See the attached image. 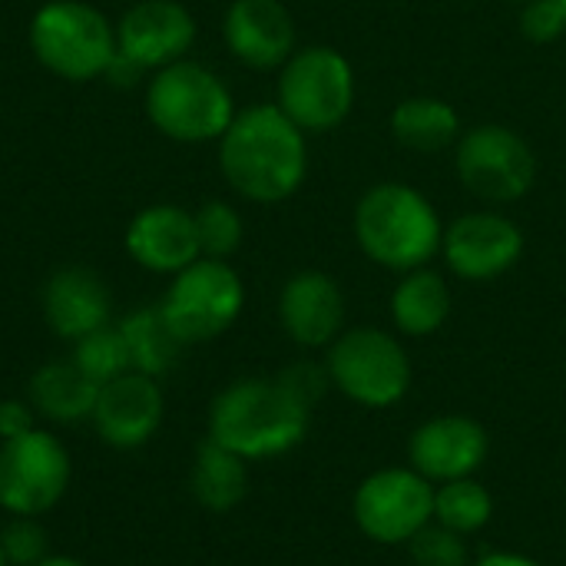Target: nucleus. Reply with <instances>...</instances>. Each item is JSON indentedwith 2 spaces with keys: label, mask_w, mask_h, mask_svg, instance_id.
I'll return each instance as SVG.
<instances>
[{
  "label": "nucleus",
  "mask_w": 566,
  "mask_h": 566,
  "mask_svg": "<svg viewBox=\"0 0 566 566\" xmlns=\"http://www.w3.org/2000/svg\"><path fill=\"white\" fill-rule=\"evenodd\" d=\"M408 551L415 566H471L464 537L434 521L408 541Z\"/></svg>",
  "instance_id": "obj_28"
},
{
  "label": "nucleus",
  "mask_w": 566,
  "mask_h": 566,
  "mask_svg": "<svg viewBox=\"0 0 566 566\" xmlns=\"http://www.w3.org/2000/svg\"><path fill=\"white\" fill-rule=\"evenodd\" d=\"M245 305L242 279L226 259H196L172 275L159 312L182 345L212 342L229 332Z\"/></svg>",
  "instance_id": "obj_6"
},
{
  "label": "nucleus",
  "mask_w": 566,
  "mask_h": 566,
  "mask_svg": "<svg viewBox=\"0 0 566 566\" xmlns=\"http://www.w3.org/2000/svg\"><path fill=\"white\" fill-rule=\"evenodd\" d=\"M0 566H10L7 564V557H3V547H0Z\"/></svg>",
  "instance_id": "obj_35"
},
{
  "label": "nucleus",
  "mask_w": 566,
  "mask_h": 566,
  "mask_svg": "<svg viewBox=\"0 0 566 566\" xmlns=\"http://www.w3.org/2000/svg\"><path fill=\"white\" fill-rule=\"evenodd\" d=\"M355 239L371 262L415 272L438 255L444 232L434 206L421 192L401 182H381L355 209Z\"/></svg>",
  "instance_id": "obj_3"
},
{
  "label": "nucleus",
  "mask_w": 566,
  "mask_h": 566,
  "mask_svg": "<svg viewBox=\"0 0 566 566\" xmlns=\"http://www.w3.org/2000/svg\"><path fill=\"white\" fill-rule=\"evenodd\" d=\"M126 252L146 272L156 275L182 272L186 265L202 259L196 216L169 202L146 206L143 212H136V219L126 229Z\"/></svg>",
  "instance_id": "obj_16"
},
{
  "label": "nucleus",
  "mask_w": 566,
  "mask_h": 566,
  "mask_svg": "<svg viewBox=\"0 0 566 566\" xmlns=\"http://www.w3.org/2000/svg\"><path fill=\"white\" fill-rule=\"evenodd\" d=\"M70 361L93 381V385H106L126 371H133L129 365V348L126 338L119 332V325H103L90 335H83L80 342H73V355Z\"/></svg>",
  "instance_id": "obj_26"
},
{
  "label": "nucleus",
  "mask_w": 566,
  "mask_h": 566,
  "mask_svg": "<svg viewBox=\"0 0 566 566\" xmlns=\"http://www.w3.org/2000/svg\"><path fill=\"white\" fill-rule=\"evenodd\" d=\"M355 106V70L332 46L292 53L279 76V109L302 133H325L345 123Z\"/></svg>",
  "instance_id": "obj_8"
},
{
  "label": "nucleus",
  "mask_w": 566,
  "mask_h": 566,
  "mask_svg": "<svg viewBox=\"0 0 566 566\" xmlns=\"http://www.w3.org/2000/svg\"><path fill=\"white\" fill-rule=\"evenodd\" d=\"M521 30L534 43H551L566 30L564 10L557 7V0H531L521 13Z\"/></svg>",
  "instance_id": "obj_30"
},
{
  "label": "nucleus",
  "mask_w": 566,
  "mask_h": 566,
  "mask_svg": "<svg viewBox=\"0 0 566 566\" xmlns=\"http://www.w3.org/2000/svg\"><path fill=\"white\" fill-rule=\"evenodd\" d=\"M99 385H93L73 361H50L30 378V405L53 424L90 421Z\"/></svg>",
  "instance_id": "obj_20"
},
{
  "label": "nucleus",
  "mask_w": 566,
  "mask_h": 566,
  "mask_svg": "<svg viewBox=\"0 0 566 566\" xmlns=\"http://www.w3.org/2000/svg\"><path fill=\"white\" fill-rule=\"evenodd\" d=\"M355 524L375 544H408L434 521V484L415 468H385L355 491Z\"/></svg>",
  "instance_id": "obj_10"
},
{
  "label": "nucleus",
  "mask_w": 566,
  "mask_h": 566,
  "mask_svg": "<svg viewBox=\"0 0 566 566\" xmlns=\"http://www.w3.org/2000/svg\"><path fill=\"white\" fill-rule=\"evenodd\" d=\"M557 7H560V10H564V17H566V0H557Z\"/></svg>",
  "instance_id": "obj_36"
},
{
  "label": "nucleus",
  "mask_w": 566,
  "mask_h": 566,
  "mask_svg": "<svg viewBox=\"0 0 566 566\" xmlns=\"http://www.w3.org/2000/svg\"><path fill=\"white\" fill-rule=\"evenodd\" d=\"M219 169L226 182L252 202H282L305 182V133L272 103L235 113L219 139Z\"/></svg>",
  "instance_id": "obj_1"
},
{
  "label": "nucleus",
  "mask_w": 566,
  "mask_h": 566,
  "mask_svg": "<svg viewBox=\"0 0 566 566\" xmlns=\"http://www.w3.org/2000/svg\"><path fill=\"white\" fill-rule=\"evenodd\" d=\"M461 182L488 202H517L537 182V156L524 136L507 126H474L458 143Z\"/></svg>",
  "instance_id": "obj_11"
},
{
  "label": "nucleus",
  "mask_w": 566,
  "mask_h": 566,
  "mask_svg": "<svg viewBox=\"0 0 566 566\" xmlns=\"http://www.w3.org/2000/svg\"><path fill=\"white\" fill-rule=\"evenodd\" d=\"M312 408L279 378H239L209 408V441L242 461H265L302 444Z\"/></svg>",
  "instance_id": "obj_2"
},
{
  "label": "nucleus",
  "mask_w": 566,
  "mask_h": 566,
  "mask_svg": "<svg viewBox=\"0 0 566 566\" xmlns=\"http://www.w3.org/2000/svg\"><path fill=\"white\" fill-rule=\"evenodd\" d=\"M249 461H242L239 454L226 451L216 441H202L192 461V474H189V488L192 497L199 501V507L212 511V514H229L235 511L245 494H249Z\"/></svg>",
  "instance_id": "obj_21"
},
{
  "label": "nucleus",
  "mask_w": 566,
  "mask_h": 566,
  "mask_svg": "<svg viewBox=\"0 0 566 566\" xmlns=\"http://www.w3.org/2000/svg\"><path fill=\"white\" fill-rule=\"evenodd\" d=\"M196 43V17L179 0H139L116 23V53L143 70L186 60Z\"/></svg>",
  "instance_id": "obj_13"
},
{
  "label": "nucleus",
  "mask_w": 566,
  "mask_h": 566,
  "mask_svg": "<svg viewBox=\"0 0 566 566\" xmlns=\"http://www.w3.org/2000/svg\"><path fill=\"white\" fill-rule=\"evenodd\" d=\"M73 458L60 438L33 428L0 441V511L10 517H43L70 491Z\"/></svg>",
  "instance_id": "obj_9"
},
{
  "label": "nucleus",
  "mask_w": 566,
  "mask_h": 566,
  "mask_svg": "<svg viewBox=\"0 0 566 566\" xmlns=\"http://www.w3.org/2000/svg\"><path fill=\"white\" fill-rule=\"evenodd\" d=\"M391 133L401 146L418 153L444 149L458 139L461 119L451 103L438 96H411L395 106L391 113Z\"/></svg>",
  "instance_id": "obj_23"
},
{
  "label": "nucleus",
  "mask_w": 566,
  "mask_h": 566,
  "mask_svg": "<svg viewBox=\"0 0 566 566\" xmlns=\"http://www.w3.org/2000/svg\"><path fill=\"white\" fill-rule=\"evenodd\" d=\"M521 3H531V0H521Z\"/></svg>",
  "instance_id": "obj_37"
},
{
  "label": "nucleus",
  "mask_w": 566,
  "mask_h": 566,
  "mask_svg": "<svg viewBox=\"0 0 566 566\" xmlns=\"http://www.w3.org/2000/svg\"><path fill=\"white\" fill-rule=\"evenodd\" d=\"M119 332L126 338L133 371H143L149 378H163L166 371H172V365L179 361V352L186 348L166 325L159 305H146L126 315L119 322Z\"/></svg>",
  "instance_id": "obj_24"
},
{
  "label": "nucleus",
  "mask_w": 566,
  "mask_h": 566,
  "mask_svg": "<svg viewBox=\"0 0 566 566\" xmlns=\"http://www.w3.org/2000/svg\"><path fill=\"white\" fill-rule=\"evenodd\" d=\"M109 289L83 265H66L43 285V318L66 342H80L109 325Z\"/></svg>",
  "instance_id": "obj_19"
},
{
  "label": "nucleus",
  "mask_w": 566,
  "mask_h": 566,
  "mask_svg": "<svg viewBox=\"0 0 566 566\" xmlns=\"http://www.w3.org/2000/svg\"><path fill=\"white\" fill-rule=\"evenodd\" d=\"M229 53L252 70H275L295 53V20L279 0H235L226 10Z\"/></svg>",
  "instance_id": "obj_17"
},
{
  "label": "nucleus",
  "mask_w": 566,
  "mask_h": 566,
  "mask_svg": "<svg viewBox=\"0 0 566 566\" xmlns=\"http://www.w3.org/2000/svg\"><path fill=\"white\" fill-rule=\"evenodd\" d=\"M279 381H282L302 405L312 408V405L325 395V388H328V371L318 368V365H312V361H302V365H292L289 371H282Z\"/></svg>",
  "instance_id": "obj_31"
},
{
  "label": "nucleus",
  "mask_w": 566,
  "mask_h": 566,
  "mask_svg": "<svg viewBox=\"0 0 566 566\" xmlns=\"http://www.w3.org/2000/svg\"><path fill=\"white\" fill-rule=\"evenodd\" d=\"M451 315V292L444 279L431 269H415L405 272L391 295V318L401 335L408 338H424L434 335Z\"/></svg>",
  "instance_id": "obj_22"
},
{
  "label": "nucleus",
  "mask_w": 566,
  "mask_h": 566,
  "mask_svg": "<svg viewBox=\"0 0 566 566\" xmlns=\"http://www.w3.org/2000/svg\"><path fill=\"white\" fill-rule=\"evenodd\" d=\"M30 50L60 80L86 83L116 60V27L86 0H50L30 20Z\"/></svg>",
  "instance_id": "obj_5"
},
{
  "label": "nucleus",
  "mask_w": 566,
  "mask_h": 566,
  "mask_svg": "<svg viewBox=\"0 0 566 566\" xmlns=\"http://www.w3.org/2000/svg\"><path fill=\"white\" fill-rule=\"evenodd\" d=\"M149 123L176 143H209L222 139L235 119V103L229 86L202 63L179 60L163 70L146 86Z\"/></svg>",
  "instance_id": "obj_4"
},
{
  "label": "nucleus",
  "mask_w": 566,
  "mask_h": 566,
  "mask_svg": "<svg viewBox=\"0 0 566 566\" xmlns=\"http://www.w3.org/2000/svg\"><path fill=\"white\" fill-rule=\"evenodd\" d=\"M279 318L285 335L302 348H325L342 335L345 295L325 272H298L279 295Z\"/></svg>",
  "instance_id": "obj_18"
},
{
  "label": "nucleus",
  "mask_w": 566,
  "mask_h": 566,
  "mask_svg": "<svg viewBox=\"0 0 566 566\" xmlns=\"http://www.w3.org/2000/svg\"><path fill=\"white\" fill-rule=\"evenodd\" d=\"M474 566H541L531 557H521V554H488L481 557Z\"/></svg>",
  "instance_id": "obj_33"
},
{
  "label": "nucleus",
  "mask_w": 566,
  "mask_h": 566,
  "mask_svg": "<svg viewBox=\"0 0 566 566\" xmlns=\"http://www.w3.org/2000/svg\"><path fill=\"white\" fill-rule=\"evenodd\" d=\"M36 411L30 401H20V398H7L0 401V441H10V438H20L27 431L36 428Z\"/></svg>",
  "instance_id": "obj_32"
},
{
  "label": "nucleus",
  "mask_w": 566,
  "mask_h": 566,
  "mask_svg": "<svg viewBox=\"0 0 566 566\" xmlns=\"http://www.w3.org/2000/svg\"><path fill=\"white\" fill-rule=\"evenodd\" d=\"M491 514H494V501L488 488L478 484L474 478H461V481H448L434 488V524L461 537L484 531Z\"/></svg>",
  "instance_id": "obj_25"
},
{
  "label": "nucleus",
  "mask_w": 566,
  "mask_h": 566,
  "mask_svg": "<svg viewBox=\"0 0 566 566\" xmlns=\"http://www.w3.org/2000/svg\"><path fill=\"white\" fill-rule=\"evenodd\" d=\"M196 232L206 259H229L242 245V219L229 202H206L196 212Z\"/></svg>",
  "instance_id": "obj_27"
},
{
  "label": "nucleus",
  "mask_w": 566,
  "mask_h": 566,
  "mask_svg": "<svg viewBox=\"0 0 566 566\" xmlns=\"http://www.w3.org/2000/svg\"><path fill=\"white\" fill-rule=\"evenodd\" d=\"M328 381L361 408H391L411 388V361L398 338L381 328L342 332L325 361Z\"/></svg>",
  "instance_id": "obj_7"
},
{
  "label": "nucleus",
  "mask_w": 566,
  "mask_h": 566,
  "mask_svg": "<svg viewBox=\"0 0 566 566\" xmlns=\"http://www.w3.org/2000/svg\"><path fill=\"white\" fill-rule=\"evenodd\" d=\"M36 566H83L76 557H66V554H50V557H43Z\"/></svg>",
  "instance_id": "obj_34"
},
{
  "label": "nucleus",
  "mask_w": 566,
  "mask_h": 566,
  "mask_svg": "<svg viewBox=\"0 0 566 566\" xmlns=\"http://www.w3.org/2000/svg\"><path fill=\"white\" fill-rule=\"evenodd\" d=\"M156 381L159 378H149L143 371H126L99 385L90 421L103 444L116 451H136L156 438L166 408L163 388Z\"/></svg>",
  "instance_id": "obj_12"
},
{
  "label": "nucleus",
  "mask_w": 566,
  "mask_h": 566,
  "mask_svg": "<svg viewBox=\"0 0 566 566\" xmlns=\"http://www.w3.org/2000/svg\"><path fill=\"white\" fill-rule=\"evenodd\" d=\"M491 451V438L484 424L464 415H441L424 421L411 441H408V461L411 468L431 481V484H448L461 478H474Z\"/></svg>",
  "instance_id": "obj_14"
},
{
  "label": "nucleus",
  "mask_w": 566,
  "mask_h": 566,
  "mask_svg": "<svg viewBox=\"0 0 566 566\" xmlns=\"http://www.w3.org/2000/svg\"><path fill=\"white\" fill-rule=\"evenodd\" d=\"M441 252L468 282H488L511 272L524 252V232L497 212H471L448 226Z\"/></svg>",
  "instance_id": "obj_15"
},
{
  "label": "nucleus",
  "mask_w": 566,
  "mask_h": 566,
  "mask_svg": "<svg viewBox=\"0 0 566 566\" xmlns=\"http://www.w3.org/2000/svg\"><path fill=\"white\" fill-rule=\"evenodd\" d=\"M50 537L36 517H10L0 531V547L10 566H36L50 557Z\"/></svg>",
  "instance_id": "obj_29"
}]
</instances>
